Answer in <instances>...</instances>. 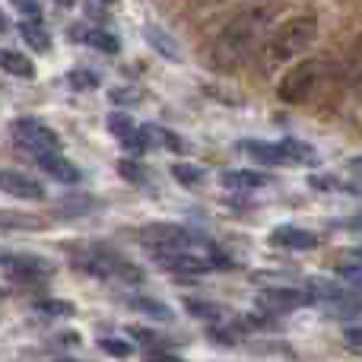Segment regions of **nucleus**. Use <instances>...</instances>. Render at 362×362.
Returning <instances> with one entry per match:
<instances>
[{
    "instance_id": "35",
    "label": "nucleus",
    "mask_w": 362,
    "mask_h": 362,
    "mask_svg": "<svg viewBox=\"0 0 362 362\" xmlns=\"http://www.w3.org/2000/svg\"><path fill=\"white\" fill-rule=\"evenodd\" d=\"M89 4H115V0H89Z\"/></svg>"
},
{
    "instance_id": "36",
    "label": "nucleus",
    "mask_w": 362,
    "mask_h": 362,
    "mask_svg": "<svg viewBox=\"0 0 362 362\" xmlns=\"http://www.w3.org/2000/svg\"><path fill=\"white\" fill-rule=\"evenodd\" d=\"M57 362H76V359H57Z\"/></svg>"
},
{
    "instance_id": "1",
    "label": "nucleus",
    "mask_w": 362,
    "mask_h": 362,
    "mask_svg": "<svg viewBox=\"0 0 362 362\" xmlns=\"http://www.w3.org/2000/svg\"><path fill=\"white\" fill-rule=\"evenodd\" d=\"M270 16L274 13L267 6H251V10L238 13L232 23H226V29L206 45L204 61L210 70H219V74H232L242 64L251 61L257 48H264L270 35Z\"/></svg>"
},
{
    "instance_id": "2",
    "label": "nucleus",
    "mask_w": 362,
    "mask_h": 362,
    "mask_svg": "<svg viewBox=\"0 0 362 362\" xmlns=\"http://www.w3.org/2000/svg\"><path fill=\"white\" fill-rule=\"evenodd\" d=\"M318 38V16L312 13H299V16H289L286 23H280L276 29H270L267 42L261 48V57L270 67H280L289 64L296 57H302Z\"/></svg>"
},
{
    "instance_id": "4",
    "label": "nucleus",
    "mask_w": 362,
    "mask_h": 362,
    "mask_svg": "<svg viewBox=\"0 0 362 362\" xmlns=\"http://www.w3.org/2000/svg\"><path fill=\"white\" fill-rule=\"evenodd\" d=\"M74 257H76V264H80L86 274L112 276V280H131V283L144 280L140 267H134L127 257H121L118 251L105 248V245H86V248H76Z\"/></svg>"
},
{
    "instance_id": "8",
    "label": "nucleus",
    "mask_w": 362,
    "mask_h": 362,
    "mask_svg": "<svg viewBox=\"0 0 362 362\" xmlns=\"http://www.w3.org/2000/svg\"><path fill=\"white\" fill-rule=\"evenodd\" d=\"M159 264H163L169 274H187V276H200L210 274L213 261L204 255H187V251H163L159 255Z\"/></svg>"
},
{
    "instance_id": "30",
    "label": "nucleus",
    "mask_w": 362,
    "mask_h": 362,
    "mask_svg": "<svg viewBox=\"0 0 362 362\" xmlns=\"http://www.w3.org/2000/svg\"><path fill=\"white\" fill-rule=\"evenodd\" d=\"M140 99V93H131V89H115V93H112V102H115V105H124V102H137Z\"/></svg>"
},
{
    "instance_id": "22",
    "label": "nucleus",
    "mask_w": 362,
    "mask_h": 362,
    "mask_svg": "<svg viewBox=\"0 0 362 362\" xmlns=\"http://www.w3.org/2000/svg\"><path fill=\"white\" fill-rule=\"evenodd\" d=\"M131 308H137V312L150 315V318L156 321H172V308L163 305V302H153V299H131Z\"/></svg>"
},
{
    "instance_id": "15",
    "label": "nucleus",
    "mask_w": 362,
    "mask_h": 362,
    "mask_svg": "<svg viewBox=\"0 0 362 362\" xmlns=\"http://www.w3.org/2000/svg\"><path fill=\"white\" fill-rule=\"evenodd\" d=\"M223 185L229 187V191H261V187L270 185V175L255 172V169H238V172H226Z\"/></svg>"
},
{
    "instance_id": "14",
    "label": "nucleus",
    "mask_w": 362,
    "mask_h": 362,
    "mask_svg": "<svg viewBox=\"0 0 362 362\" xmlns=\"http://www.w3.org/2000/svg\"><path fill=\"white\" fill-rule=\"evenodd\" d=\"M242 150L248 153V156H255L261 165H289L280 140H276V144H267V140H245Z\"/></svg>"
},
{
    "instance_id": "21",
    "label": "nucleus",
    "mask_w": 362,
    "mask_h": 362,
    "mask_svg": "<svg viewBox=\"0 0 362 362\" xmlns=\"http://www.w3.org/2000/svg\"><path fill=\"white\" fill-rule=\"evenodd\" d=\"M172 175H175V181H181V185L194 187V185H200V181L206 178V172H204V165H191V163H175V165H172Z\"/></svg>"
},
{
    "instance_id": "34",
    "label": "nucleus",
    "mask_w": 362,
    "mask_h": 362,
    "mask_svg": "<svg viewBox=\"0 0 362 362\" xmlns=\"http://www.w3.org/2000/svg\"><path fill=\"white\" fill-rule=\"evenodd\" d=\"M6 29V16H4V13H0V32H4Z\"/></svg>"
},
{
    "instance_id": "10",
    "label": "nucleus",
    "mask_w": 362,
    "mask_h": 362,
    "mask_svg": "<svg viewBox=\"0 0 362 362\" xmlns=\"http://www.w3.org/2000/svg\"><path fill=\"white\" fill-rule=\"evenodd\" d=\"M0 191L10 194V197H19V200H42L45 197L42 181L23 175V172H10V169H0Z\"/></svg>"
},
{
    "instance_id": "9",
    "label": "nucleus",
    "mask_w": 362,
    "mask_h": 362,
    "mask_svg": "<svg viewBox=\"0 0 362 362\" xmlns=\"http://www.w3.org/2000/svg\"><path fill=\"white\" fill-rule=\"evenodd\" d=\"M318 242L321 238L312 229H299V226H276L270 232V245L286 248V251H312V248H318Z\"/></svg>"
},
{
    "instance_id": "26",
    "label": "nucleus",
    "mask_w": 362,
    "mask_h": 362,
    "mask_svg": "<svg viewBox=\"0 0 362 362\" xmlns=\"http://www.w3.org/2000/svg\"><path fill=\"white\" fill-rule=\"evenodd\" d=\"M35 312L54 315V318H67V315H74V305H70V302H57V299H42V302H35Z\"/></svg>"
},
{
    "instance_id": "13",
    "label": "nucleus",
    "mask_w": 362,
    "mask_h": 362,
    "mask_svg": "<svg viewBox=\"0 0 362 362\" xmlns=\"http://www.w3.org/2000/svg\"><path fill=\"white\" fill-rule=\"evenodd\" d=\"M144 38H146V45H150V48L156 51L159 57H165V61H175V64L181 61V48H178V42L163 29V25H153V23H150V25L144 29Z\"/></svg>"
},
{
    "instance_id": "16",
    "label": "nucleus",
    "mask_w": 362,
    "mask_h": 362,
    "mask_svg": "<svg viewBox=\"0 0 362 362\" xmlns=\"http://www.w3.org/2000/svg\"><path fill=\"white\" fill-rule=\"evenodd\" d=\"M0 70L10 76H19V80H32V76H35V64L25 54L10 51V48H0Z\"/></svg>"
},
{
    "instance_id": "27",
    "label": "nucleus",
    "mask_w": 362,
    "mask_h": 362,
    "mask_svg": "<svg viewBox=\"0 0 362 362\" xmlns=\"http://www.w3.org/2000/svg\"><path fill=\"white\" fill-rule=\"evenodd\" d=\"M108 131L118 134V140H124L127 134L134 131V124H131V118H127L124 112H115V115H108Z\"/></svg>"
},
{
    "instance_id": "23",
    "label": "nucleus",
    "mask_w": 362,
    "mask_h": 362,
    "mask_svg": "<svg viewBox=\"0 0 362 362\" xmlns=\"http://www.w3.org/2000/svg\"><path fill=\"white\" fill-rule=\"evenodd\" d=\"M86 45H93V48L105 51V54H115V51L121 48V42L112 35V32H102V29H89L86 32Z\"/></svg>"
},
{
    "instance_id": "20",
    "label": "nucleus",
    "mask_w": 362,
    "mask_h": 362,
    "mask_svg": "<svg viewBox=\"0 0 362 362\" xmlns=\"http://www.w3.org/2000/svg\"><path fill=\"white\" fill-rule=\"evenodd\" d=\"M38 219L29 213H13V210H0V229H38Z\"/></svg>"
},
{
    "instance_id": "7",
    "label": "nucleus",
    "mask_w": 362,
    "mask_h": 362,
    "mask_svg": "<svg viewBox=\"0 0 362 362\" xmlns=\"http://www.w3.org/2000/svg\"><path fill=\"white\" fill-rule=\"evenodd\" d=\"M312 302H315V296L302 293V289H264V293L257 296V305L274 315L296 312V308H305V305H312Z\"/></svg>"
},
{
    "instance_id": "31",
    "label": "nucleus",
    "mask_w": 362,
    "mask_h": 362,
    "mask_svg": "<svg viewBox=\"0 0 362 362\" xmlns=\"http://www.w3.org/2000/svg\"><path fill=\"white\" fill-rule=\"evenodd\" d=\"M344 340H346L350 346H359V350H362V327H346Z\"/></svg>"
},
{
    "instance_id": "33",
    "label": "nucleus",
    "mask_w": 362,
    "mask_h": 362,
    "mask_svg": "<svg viewBox=\"0 0 362 362\" xmlns=\"http://www.w3.org/2000/svg\"><path fill=\"white\" fill-rule=\"evenodd\" d=\"M54 4H61V6H74L76 0H54Z\"/></svg>"
},
{
    "instance_id": "37",
    "label": "nucleus",
    "mask_w": 362,
    "mask_h": 362,
    "mask_svg": "<svg viewBox=\"0 0 362 362\" xmlns=\"http://www.w3.org/2000/svg\"><path fill=\"white\" fill-rule=\"evenodd\" d=\"M356 255H359V257H362V248H359V251H356Z\"/></svg>"
},
{
    "instance_id": "12",
    "label": "nucleus",
    "mask_w": 362,
    "mask_h": 362,
    "mask_svg": "<svg viewBox=\"0 0 362 362\" xmlns=\"http://www.w3.org/2000/svg\"><path fill=\"white\" fill-rule=\"evenodd\" d=\"M38 169L45 172V175H51L54 181H61V185H76V181L83 178V172L76 169L70 159H64L61 153H48V156H35Z\"/></svg>"
},
{
    "instance_id": "17",
    "label": "nucleus",
    "mask_w": 362,
    "mask_h": 362,
    "mask_svg": "<svg viewBox=\"0 0 362 362\" xmlns=\"http://www.w3.org/2000/svg\"><path fill=\"white\" fill-rule=\"evenodd\" d=\"M19 35H23V42L29 45L32 51H51V35H48V29L42 25V19H23L19 23Z\"/></svg>"
},
{
    "instance_id": "5",
    "label": "nucleus",
    "mask_w": 362,
    "mask_h": 362,
    "mask_svg": "<svg viewBox=\"0 0 362 362\" xmlns=\"http://www.w3.org/2000/svg\"><path fill=\"white\" fill-rule=\"evenodd\" d=\"M13 140H16V146H23L25 153H32V159L48 156V153H61V137H57L48 124H42V121H35V118L13 121Z\"/></svg>"
},
{
    "instance_id": "25",
    "label": "nucleus",
    "mask_w": 362,
    "mask_h": 362,
    "mask_svg": "<svg viewBox=\"0 0 362 362\" xmlns=\"http://www.w3.org/2000/svg\"><path fill=\"white\" fill-rule=\"evenodd\" d=\"M67 83L74 89H80V93H89V89L99 86V76L93 70H74V74H67Z\"/></svg>"
},
{
    "instance_id": "3",
    "label": "nucleus",
    "mask_w": 362,
    "mask_h": 362,
    "mask_svg": "<svg viewBox=\"0 0 362 362\" xmlns=\"http://www.w3.org/2000/svg\"><path fill=\"white\" fill-rule=\"evenodd\" d=\"M334 80H337V64H331L327 57H305L283 74V80L276 83V95L286 105H302L315 99L321 89H327Z\"/></svg>"
},
{
    "instance_id": "32",
    "label": "nucleus",
    "mask_w": 362,
    "mask_h": 362,
    "mask_svg": "<svg viewBox=\"0 0 362 362\" xmlns=\"http://www.w3.org/2000/svg\"><path fill=\"white\" fill-rule=\"evenodd\" d=\"M350 169H353V172H359V175H362V156H353V159H350Z\"/></svg>"
},
{
    "instance_id": "38",
    "label": "nucleus",
    "mask_w": 362,
    "mask_h": 362,
    "mask_svg": "<svg viewBox=\"0 0 362 362\" xmlns=\"http://www.w3.org/2000/svg\"><path fill=\"white\" fill-rule=\"evenodd\" d=\"M0 299H4V293H0Z\"/></svg>"
},
{
    "instance_id": "11",
    "label": "nucleus",
    "mask_w": 362,
    "mask_h": 362,
    "mask_svg": "<svg viewBox=\"0 0 362 362\" xmlns=\"http://www.w3.org/2000/svg\"><path fill=\"white\" fill-rule=\"evenodd\" d=\"M337 80L344 86H359L362 83V35L353 38L350 48L344 51V57L337 64Z\"/></svg>"
},
{
    "instance_id": "28",
    "label": "nucleus",
    "mask_w": 362,
    "mask_h": 362,
    "mask_svg": "<svg viewBox=\"0 0 362 362\" xmlns=\"http://www.w3.org/2000/svg\"><path fill=\"white\" fill-rule=\"evenodd\" d=\"M13 6H16L25 19H42V0H13Z\"/></svg>"
},
{
    "instance_id": "19",
    "label": "nucleus",
    "mask_w": 362,
    "mask_h": 362,
    "mask_svg": "<svg viewBox=\"0 0 362 362\" xmlns=\"http://www.w3.org/2000/svg\"><path fill=\"white\" fill-rule=\"evenodd\" d=\"M187 315L194 318H204V321H223V308L216 302H204V299H185Z\"/></svg>"
},
{
    "instance_id": "18",
    "label": "nucleus",
    "mask_w": 362,
    "mask_h": 362,
    "mask_svg": "<svg viewBox=\"0 0 362 362\" xmlns=\"http://www.w3.org/2000/svg\"><path fill=\"white\" fill-rule=\"evenodd\" d=\"M280 146H283V153H286V163H289V165H312L315 159H318L315 146H308L305 140L286 137V140H280Z\"/></svg>"
},
{
    "instance_id": "24",
    "label": "nucleus",
    "mask_w": 362,
    "mask_h": 362,
    "mask_svg": "<svg viewBox=\"0 0 362 362\" xmlns=\"http://www.w3.org/2000/svg\"><path fill=\"white\" fill-rule=\"evenodd\" d=\"M99 346L108 353V356H115V359H127L134 353V346L127 344V340H121V337H102Z\"/></svg>"
},
{
    "instance_id": "6",
    "label": "nucleus",
    "mask_w": 362,
    "mask_h": 362,
    "mask_svg": "<svg viewBox=\"0 0 362 362\" xmlns=\"http://www.w3.org/2000/svg\"><path fill=\"white\" fill-rule=\"evenodd\" d=\"M137 235H140V242H144L146 248H153L156 255H163V251H185L187 245L194 242L191 232H187L185 226H175V223L144 226Z\"/></svg>"
},
{
    "instance_id": "29",
    "label": "nucleus",
    "mask_w": 362,
    "mask_h": 362,
    "mask_svg": "<svg viewBox=\"0 0 362 362\" xmlns=\"http://www.w3.org/2000/svg\"><path fill=\"white\" fill-rule=\"evenodd\" d=\"M118 172H121V175H124L127 181H144V178H146L144 165L131 163V159H121V163H118Z\"/></svg>"
}]
</instances>
